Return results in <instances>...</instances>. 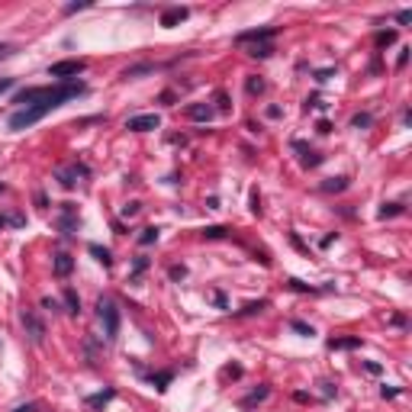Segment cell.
Here are the masks:
<instances>
[{
    "label": "cell",
    "instance_id": "obj_1",
    "mask_svg": "<svg viewBox=\"0 0 412 412\" xmlns=\"http://www.w3.org/2000/svg\"><path fill=\"white\" fill-rule=\"evenodd\" d=\"M84 90H87V87H84L81 81H65V84H58V87H29V90H20L13 97V103H23V110L10 116V129H13V132L29 129L32 123H39L45 113L58 110L62 103L74 100V97H81Z\"/></svg>",
    "mask_w": 412,
    "mask_h": 412
},
{
    "label": "cell",
    "instance_id": "obj_2",
    "mask_svg": "<svg viewBox=\"0 0 412 412\" xmlns=\"http://www.w3.org/2000/svg\"><path fill=\"white\" fill-rule=\"evenodd\" d=\"M97 312H100L106 342H116V335H119V309H116V303L113 299H100L97 303Z\"/></svg>",
    "mask_w": 412,
    "mask_h": 412
},
{
    "label": "cell",
    "instance_id": "obj_3",
    "mask_svg": "<svg viewBox=\"0 0 412 412\" xmlns=\"http://www.w3.org/2000/svg\"><path fill=\"white\" fill-rule=\"evenodd\" d=\"M84 68H87V62H81V58H68V62H55L52 68H48V74L65 84V81H74Z\"/></svg>",
    "mask_w": 412,
    "mask_h": 412
},
{
    "label": "cell",
    "instance_id": "obj_4",
    "mask_svg": "<svg viewBox=\"0 0 412 412\" xmlns=\"http://www.w3.org/2000/svg\"><path fill=\"white\" fill-rule=\"evenodd\" d=\"M23 325H26V332H29V338H32L35 345L45 342V322L35 316L32 309H23Z\"/></svg>",
    "mask_w": 412,
    "mask_h": 412
},
{
    "label": "cell",
    "instance_id": "obj_5",
    "mask_svg": "<svg viewBox=\"0 0 412 412\" xmlns=\"http://www.w3.org/2000/svg\"><path fill=\"white\" fill-rule=\"evenodd\" d=\"M274 26H264V29H245V32H238L235 35V42L238 45H248V42H254V45H261V42H271L274 39Z\"/></svg>",
    "mask_w": 412,
    "mask_h": 412
},
{
    "label": "cell",
    "instance_id": "obj_6",
    "mask_svg": "<svg viewBox=\"0 0 412 412\" xmlns=\"http://www.w3.org/2000/svg\"><path fill=\"white\" fill-rule=\"evenodd\" d=\"M161 126V119L155 116V113H142V116H129L126 119V129L129 132H152V129H158Z\"/></svg>",
    "mask_w": 412,
    "mask_h": 412
},
{
    "label": "cell",
    "instance_id": "obj_7",
    "mask_svg": "<svg viewBox=\"0 0 412 412\" xmlns=\"http://www.w3.org/2000/svg\"><path fill=\"white\" fill-rule=\"evenodd\" d=\"M90 171L84 164H68V167H58V180H62V187H78V177H87Z\"/></svg>",
    "mask_w": 412,
    "mask_h": 412
},
{
    "label": "cell",
    "instance_id": "obj_8",
    "mask_svg": "<svg viewBox=\"0 0 412 412\" xmlns=\"http://www.w3.org/2000/svg\"><path fill=\"white\" fill-rule=\"evenodd\" d=\"M58 226H62V232H78V206L74 203H62V219H58Z\"/></svg>",
    "mask_w": 412,
    "mask_h": 412
},
{
    "label": "cell",
    "instance_id": "obj_9",
    "mask_svg": "<svg viewBox=\"0 0 412 412\" xmlns=\"http://www.w3.org/2000/svg\"><path fill=\"white\" fill-rule=\"evenodd\" d=\"M190 16V10L187 7H167L164 13H161V26L164 29H171V26H177V23H184Z\"/></svg>",
    "mask_w": 412,
    "mask_h": 412
},
{
    "label": "cell",
    "instance_id": "obj_10",
    "mask_svg": "<svg viewBox=\"0 0 412 412\" xmlns=\"http://www.w3.org/2000/svg\"><path fill=\"white\" fill-rule=\"evenodd\" d=\"M187 116L193 119V123H210V119L216 116V110H213L210 103H190L187 106Z\"/></svg>",
    "mask_w": 412,
    "mask_h": 412
},
{
    "label": "cell",
    "instance_id": "obj_11",
    "mask_svg": "<svg viewBox=\"0 0 412 412\" xmlns=\"http://www.w3.org/2000/svg\"><path fill=\"white\" fill-rule=\"evenodd\" d=\"M293 148H296V152H303V158H299V161H303V167H319V164H322V155H319V152H309V148H306V142H299V139H296V142H293Z\"/></svg>",
    "mask_w": 412,
    "mask_h": 412
},
{
    "label": "cell",
    "instance_id": "obj_12",
    "mask_svg": "<svg viewBox=\"0 0 412 412\" xmlns=\"http://www.w3.org/2000/svg\"><path fill=\"white\" fill-rule=\"evenodd\" d=\"M52 271H55V277H68L71 271H74V258L71 254H55V261H52Z\"/></svg>",
    "mask_w": 412,
    "mask_h": 412
},
{
    "label": "cell",
    "instance_id": "obj_13",
    "mask_svg": "<svg viewBox=\"0 0 412 412\" xmlns=\"http://www.w3.org/2000/svg\"><path fill=\"white\" fill-rule=\"evenodd\" d=\"M62 299H65V312H71V316H78V312H81V296H78V290L65 287Z\"/></svg>",
    "mask_w": 412,
    "mask_h": 412
},
{
    "label": "cell",
    "instance_id": "obj_14",
    "mask_svg": "<svg viewBox=\"0 0 412 412\" xmlns=\"http://www.w3.org/2000/svg\"><path fill=\"white\" fill-rule=\"evenodd\" d=\"M332 351H348V348H361V338H329Z\"/></svg>",
    "mask_w": 412,
    "mask_h": 412
},
{
    "label": "cell",
    "instance_id": "obj_15",
    "mask_svg": "<svg viewBox=\"0 0 412 412\" xmlns=\"http://www.w3.org/2000/svg\"><path fill=\"white\" fill-rule=\"evenodd\" d=\"M403 213H406L403 203H383L377 216H380V219H393V216H403Z\"/></svg>",
    "mask_w": 412,
    "mask_h": 412
},
{
    "label": "cell",
    "instance_id": "obj_16",
    "mask_svg": "<svg viewBox=\"0 0 412 412\" xmlns=\"http://www.w3.org/2000/svg\"><path fill=\"white\" fill-rule=\"evenodd\" d=\"M113 396H116L113 390H103V393H93V396H87V406H90V409H100V406H106V403H110Z\"/></svg>",
    "mask_w": 412,
    "mask_h": 412
},
{
    "label": "cell",
    "instance_id": "obj_17",
    "mask_svg": "<svg viewBox=\"0 0 412 412\" xmlns=\"http://www.w3.org/2000/svg\"><path fill=\"white\" fill-rule=\"evenodd\" d=\"M90 254H93V258L103 264V268H110V264H113V254H110V248H103V245H90Z\"/></svg>",
    "mask_w": 412,
    "mask_h": 412
},
{
    "label": "cell",
    "instance_id": "obj_18",
    "mask_svg": "<svg viewBox=\"0 0 412 412\" xmlns=\"http://www.w3.org/2000/svg\"><path fill=\"white\" fill-rule=\"evenodd\" d=\"M345 187H348V177H329V180L322 184V190H325V193H342Z\"/></svg>",
    "mask_w": 412,
    "mask_h": 412
},
{
    "label": "cell",
    "instance_id": "obj_19",
    "mask_svg": "<svg viewBox=\"0 0 412 412\" xmlns=\"http://www.w3.org/2000/svg\"><path fill=\"white\" fill-rule=\"evenodd\" d=\"M248 55H251V58H271V55H274V45H271V42L251 45V48H248Z\"/></svg>",
    "mask_w": 412,
    "mask_h": 412
},
{
    "label": "cell",
    "instance_id": "obj_20",
    "mask_svg": "<svg viewBox=\"0 0 412 412\" xmlns=\"http://www.w3.org/2000/svg\"><path fill=\"white\" fill-rule=\"evenodd\" d=\"M152 71H155V65L142 62V65H132V68H126V71H123V78H139V74H152Z\"/></svg>",
    "mask_w": 412,
    "mask_h": 412
},
{
    "label": "cell",
    "instance_id": "obj_21",
    "mask_svg": "<svg viewBox=\"0 0 412 412\" xmlns=\"http://www.w3.org/2000/svg\"><path fill=\"white\" fill-rule=\"evenodd\" d=\"M290 329H293L296 335H303V338H312V335H316V329H312L309 322H303V319H293V322H290Z\"/></svg>",
    "mask_w": 412,
    "mask_h": 412
},
{
    "label": "cell",
    "instance_id": "obj_22",
    "mask_svg": "<svg viewBox=\"0 0 412 412\" xmlns=\"http://www.w3.org/2000/svg\"><path fill=\"white\" fill-rule=\"evenodd\" d=\"M158 229H155V226H148V229H142V235H139V245H145V248H148V245H155V241H158Z\"/></svg>",
    "mask_w": 412,
    "mask_h": 412
},
{
    "label": "cell",
    "instance_id": "obj_23",
    "mask_svg": "<svg viewBox=\"0 0 412 412\" xmlns=\"http://www.w3.org/2000/svg\"><path fill=\"white\" fill-rule=\"evenodd\" d=\"M287 287H290V290H296V293H322V290H325V287H306V284H299L296 277H290Z\"/></svg>",
    "mask_w": 412,
    "mask_h": 412
},
{
    "label": "cell",
    "instance_id": "obj_24",
    "mask_svg": "<svg viewBox=\"0 0 412 412\" xmlns=\"http://www.w3.org/2000/svg\"><path fill=\"white\" fill-rule=\"evenodd\" d=\"M264 87H268V84H264L261 78H248V81H245V90H248V97H258V93H264Z\"/></svg>",
    "mask_w": 412,
    "mask_h": 412
},
{
    "label": "cell",
    "instance_id": "obj_25",
    "mask_svg": "<svg viewBox=\"0 0 412 412\" xmlns=\"http://www.w3.org/2000/svg\"><path fill=\"white\" fill-rule=\"evenodd\" d=\"M370 123H373L370 113H354V116H351V129H367Z\"/></svg>",
    "mask_w": 412,
    "mask_h": 412
},
{
    "label": "cell",
    "instance_id": "obj_26",
    "mask_svg": "<svg viewBox=\"0 0 412 412\" xmlns=\"http://www.w3.org/2000/svg\"><path fill=\"white\" fill-rule=\"evenodd\" d=\"M171 377H174L171 370H161V373H152V383L158 386V390H167V383H171Z\"/></svg>",
    "mask_w": 412,
    "mask_h": 412
},
{
    "label": "cell",
    "instance_id": "obj_27",
    "mask_svg": "<svg viewBox=\"0 0 412 412\" xmlns=\"http://www.w3.org/2000/svg\"><path fill=\"white\" fill-rule=\"evenodd\" d=\"M148 271V258H136V264H132V274H129V280H139V277Z\"/></svg>",
    "mask_w": 412,
    "mask_h": 412
},
{
    "label": "cell",
    "instance_id": "obj_28",
    "mask_svg": "<svg viewBox=\"0 0 412 412\" xmlns=\"http://www.w3.org/2000/svg\"><path fill=\"white\" fill-rule=\"evenodd\" d=\"M226 235H229L226 226H206L203 229V238H226Z\"/></svg>",
    "mask_w": 412,
    "mask_h": 412
},
{
    "label": "cell",
    "instance_id": "obj_29",
    "mask_svg": "<svg viewBox=\"0 0 412 412\" xmlns=\"http://www.w3.org/2000/svg\"><path fill=\"white\" fill-rule=\"evenodd\" d=\"M268 393H271L268 386H261V390H254V393H248V396H245V406H258L261 399H268Z\"/></svg>",
    "mask_w": 412,
    "mask_h": 412
},
{
    "label": "cell",
    "instance_id": "obj_30",
    "mask_svg": "<svg viewBox=\"0 0 412 412\" xmlns=\"http://www.w3.org/2000/svg\"><path fill=\"white\" fill-rule=\"evenodd\" d=\"M264 306H268V299H258V303H248V306L238 309V316H254V312H261Z\"/></svg>",
    "mask_w": 412,
    "mask_h": 412
},
{
    "label": "cell",
    "instance_id": "obj_31",
    "mask_svg": "<svg viewBox=\"0 0 412 412\" xmlns=\"http://www.w3.org/2000/svg\"><path fill=\"white\" fill-rule=\"evenodd\" d=\"M396 42V29H383V32H377V45L383 48V45H393Z\"/></svg>",
    "mask_w": 412,
    "mask_h": 412
},
{
    "label": "cell",
    "instance_id": "obj_32",
    "mask_svg": "<svg viewBox=\"0 0 412 412\" xmlns=\"http://www.w3.org/2000/svg\"><path fill=\"white\" fill-rule=\"evenodd\" d=\"M167 277H171V280H184V277H187V268H184V264H174V268L167 271Z\"/></svg>",
    "mask_w": 412,
    "mask_h": 412
},
{
    "label": "cell",
    "instance_id": "obj_33",
    "mask_svg": "<svg viewBox=\"0 0 412 412\" xmlns=\"http://www.w3.org/2000/svg\"><path fill=\"white\" fill-rule=\"evenodd\" d=\"M139 210H142V203H136V200H132V203H126V206H123V216H126V219H132V216H136Z\"/></svg>",
    "mask_w": 412,
    "mask_h": 412
},
{
    "label": "cell",
    "instance_id": "obj_34",
    "mask_svg": "<svg viewBox=\"0 0 412 412\" xmlns=\"http://www.w3.org/2000/svg\"><path fill=\"white\" fill-rule=\"evenodd\" d=\"M216 103H219V110H222V113H229V110H232V103H229V97H226L222 90L216 93Z\"/></svg>",
    "mask_w": 412,
    "mask_h": 412
},
{
    "label": "cell",
    "instance_id": "obj_35",
    "mask_svg": "<svg viewBox=\"0 0 412 412\" xmlns=\"http://www.w3.org/2000/svg\"><path fill=\"white\" fill-rule=\"evenodd\" d=\"M13 55H16V48H13V45L0 42V62H4V58H13Z\"/></svg>",
    "mask_w": 412,
    "mask_h": 412
},
{
    "label": "cell",
    "instance_id": "obj_36",
    "mask_svg": "<svg viewBox=\"0 0 412 412\" xmlns=\"http://www.w3.org/2000/svg\"><path fill=\"white\" fill-rule=\"evenodd\" d=\"M406 65H409V48H399V58H396V68L403 71Z\"/></svg>",
    "mask_w": 412,
    "mask_h": 412
},
{
    "label": "cell",
    "instance_id": "obj_37",
    "mask_svg": "<svg viewBox=\"0 0 412 412\" xmlns=\"http://www.w3.org/2000/svg\"><path fill=\"white\" fill-rule=\"evenodd\" d=\"M396 23H399V26H406V23H412V10H399V13H396Z\"/></svg>",
    "mask_w": 412,
    "mask_h": 412
},
{
    "label": "cell",
    "instance_id": "obj_38",
    "mask_svg": "<svg viewBox=\"0 0 412 412\" xmlns=\"http://www.w3.org/2000/svg\"><path fill=\"white\" fill-rule=\"evenodd\" d=\"M7 226H26V219L20 213H13V216H7Z\"/></svg>",
    "mask_w": 412,
    "mask_h": 412
},
{
    "label": "cell",
    "instance_id": "obj_39",
    "mask_svg": "<svg viewBox=\"0 0 412 412\" xmlns=\"http://www.w3.org/2000/svg\"><path fill=\"white\" fill-rule=\"evenodd\" d=\"M213 303H216L219 309H226V293H219V290H216V293H213Z\"/></svg>",
    "mask_w": 412,
    "mask_h": 412
},
{
    "label": "cell",
    "instance_id": "obj_40",
    "mask_svg": "<svg viewBox=\"0 0 412 412\" xmlns=\"http://www.w3.org/2000/svg\"><path fill=\"white\" fill-rule=\"evenodd\" d=\"M87 7H90V4H68L65 13H78V10H87Z\"/></svg>",
    "mask_w": 412,
    "mask_h": 412
},
{
    "label": "cell",
    "instance_id": "obj_41",
    "mask_svg": "<svg viewBox=\"0 0 412 412\" xmlns=\"http://www.w3.org/2000/svg\"><path fill=\"white\" fill-rule=\"evenodd\" d=\"M380 393H383V399H393V396H399V390H396V386H383Z\"/></svg>",
    "mask_w": 412,
    "mask_h": 412
},
{
    "label": "cell",
    "instance_id": "obj_42",
    "mask_svg": "<svg viewBox=\"0 0 412 412\" xmlns=\"http://www.w3.org/2000/svg\"><path fill=\"white\" fill-rule=\"evenodd\" d=\"M13 84H16L13 78H0V93H4V90H10V87H13Z\"/></svg>",
    "mask_w": 412,
    "mask_h": 412
},
{
    "label": "cell",
    "instance_id": "obj_43",
    "mask_svg": "<svg viewBox=\"0 0 412 412\" xmlns=\"http://www.w3.org/2000/svg\"><path fill=\"white\" fill-rule=\"evenodd\" d=\"M364 370H367V373H380L383 367H380V364H373V361H364Z\"/></svg>",
    "mask_w": 412,
    "mask_h": 412
},
{
    "label": "cell",
    "instance_id": "obj_44",
    "mask_svg": "<svg viewBox=\"0 0 412 412\" xmlns=\"http://www.w3.org/2000/svg\"><path fill=\"white\" fill-rule=\"evenodd\" d=\"M258 203H261V200H258V190H251V213H258V210H261Z\"/></svg>",
    "mask_w": 412,
    "mask_h": 412
},
{
    "label": "cell",
    "instance_id": "obj_45",
    "mask_svg": "<svg viewBox=\"0 0 412 412\" xmlns=\"http://www.w3.org/2000/svg\"><path fill=\"white\" fill-rule=\"evenodd\" d=\"M42 309H58V303H55L52 296H45V299H42Z\"/></svg>",
    "mask_w": 412,
    "mask_h": 412
},
{
    "label": "cell",
    "instance_id": "obj_46",
    "mask_svg": "<svg viewBox=\"0 0 412 412\" xmlns=\"http://www.w3.org/2000/svg\"><path fill=\"white\" fill-rule=\"evenodd\" d=\"M322 396H335V386L332 383H322Z\"/></svg>",
    "mask_w": 412,
    "mask_h": 412
},
{
    "label": "cell",
    "instance_id": "obj_47",
    "mask_svg": "<svg viewBox=\"0 0 412 412\" xmlns=\"http://www.w3.org/2000/svg\"><path fill=\"white\" fill-rule=\"evenodd\" d=\"M13 412H32V406H16Z\"/></svg>",
    "mask_w": 412,
    "mask_h": 412
}]
</instances>
